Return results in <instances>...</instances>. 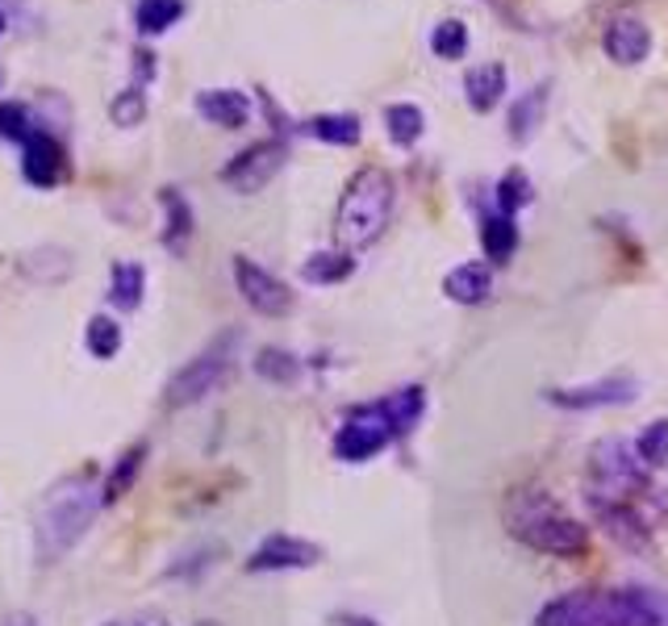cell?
<instances>
[{"instance_id": "cell-1", "label": "cell", "mask_w": 668, "mask_h": 626, "mask_svg": "<svg viewBox=\"0 0 668 626\" xmlns=\"http://www.w3.org/2000/svg\"><path fill=\"white\" fill-rule=\"evenodd\" d=\"M422 410H426L422 384L397 389L368 405H351L343 414V426L335 431V456L343 464H363V459L381 456L389 443H397L401 435H410L418 426Z\"/></svg>"}, {"instance_id": "cell-2", "label": "cell", "mask_w": 668, "mask_h": 626, "mask_svg": "<svg viewBox=\"0 0 668 626\" xmlns=\"http://www.w3.org/2000/svg\"><path fill=\"white\" fill-rule=\"evenodd\" d=\"M105 506V494L93 476H67L42 497L39 513H34V551L42 564H55L63 551H72L88 534L96 513Z\"/></svg>"}, {"instance_id": "cell-3", "label": "cell", "mask_w": 668, "mask_h": 626, "mask_svg": "<svg viewBox=\"0 0 668 626\" xmlns=\"http://www.w3.org/2000/svg\"><path fill=\"white\" fill-rule=\"evenodd\" d=\"M506 531L531 551L560 555V560H576V555L590 551V531L576 522L573 513L560 510V501H552L539 489H518L506 501Z\"/></svg>"}, {"instance_id": "cell-4", "label": "cell", "mask_w": 668, "mask_h": 626, "mask_svg": "<svg viewBox=\"0 0 668 626\" xmlns=\"http://www.w3.org/2000/svg\"><path fill=\"white\" fill-rule=\"evenodd\" d=\"M393 213V180L381 168H363L343 189L339 213H335V238L343 251H363L377 243V234L389 226Z\"/></svg>"}, {"instance_id": "cell-5", "label": "cell", "mask_w": 668, "mask_h": 626, "mask_svg": "<svg viewBox=\"0 0 668 626\" xmlns=\"http://www.w3.org/2000/svg\"><path fill=\"white\" fill-rule=\"evenodd\" d=\"M234 351H238V330H222L210 347H201L163 389V405L168 410H189L197 401H205L230 376L234 368Z\"/></svg>"}, {"instance_id": "cell-6", "label": "cell", "mask_w": 668, "mask_h": 626, "mask_svg": "<svg viewBox=\"0 0 668 626\" xmlns=\"http://www.w3.org/2000/svg\"><path fill=\"white\" fill-rule=\"evenodd\" d=\"M593 506H635V494H648L644 459L623 438H602L590 456Z\"/></svg>"}, {"instance_id": "cell-7", "label": "cell", "mask_w": 668, "mask_h": 626, "mask_svg": "<svg viewBox=\"0 0 668 626\" xmlns=\"http://www.w3.org/2000/svg\"><path fill=\"white\" fill-rule=\"evenodd\" d=\"M234 285L243 293V301L255 309V314H264V318H285L293 314V288L285 280H276L272 272L247 259V255H234Z\"/></svg>"}, {"instance_id": "cell-8", "label": "cell", "mask_w": 668, "mask_h": 626, "mask_svg": "<svg viewBox=\"0 0 668 626\" xmlns=\"http://www.w3.org/2000/svg\"><path fill=\"white\" fill-rule=\"evenodd\" d=\"M280 168H285V142L267 138V142H255L243 155H234L226 168L218 171V180L234 192H259Z\"/></svg>"}, {"instance_id": "cell-9", "label": "cell", "mask_w": 668, "mask_h": 626, "mask_svg": "<svg viewBox=\"0 0 668 626\" xmlns=\"http://www.w3.org/2000/svg\"><path fill=\"white\" fill-rule=\"evenodd\" d=\"M322 564V548L297 534H267L247 555V572H301Z\"/></svg>"}, {"instance_id": "cell-10", "label": "cell", "mask_w": 668, "mask_h": 626, "mask_svg": "<svg viewBox=\"0 0 668 626\" xmlns=\"http://www.w3.org/2000/svg\"><path fill=\"white\" fill-rule=\"evenodd\" d=\"M635 380L630 376H602L593 384H576V389H548V401L560 410H606V405H627L635 401Z\"/></svg>"}, {"instance_id": "cell-11", "label": "cell", "mask_w": 668, "mask_h": 626, "mask_svg": "<svg viewBox=\"0 0 668 626\" xmlns=\"http://www.w3.org/2000/svg\"><path fill=\"white\" fill-rule=\"evenodd\" d=\"M67 171V151L55 134L34 130L25 142V159H21V176L34 184V189H55Z\"/></svg>"}, {"instance_id": "cell-12", "label": "cell", "mask_w": 668, "mask_h": 626, "mask_svg": "<svg viewBox=\"0 0 668 626\" xmlns=\"http://www.w3.org/2000/svg\"><path fill=\"white\" fill-rule=\"evenodd\" d=\"M534 626H597V588L564 593L534 614Z\"/></svg>"}, {"instance_id": "cell-13", "label": "cell", "mask_w": 668, "mask_h": 626, "mask_svg": "<svg viewBox=\"0 0 668 626\" xmlns=\"http://www.w3.org/2000/svg\"><path fill=\"white\" fill-rule=\"evenodd\" d=\"M197 114L210 117L222 130H238V126H247L251 100L238 88H205V93H197Z\"/></svg>"}, {"instance_id": "cell-14", "label": "cell", "mask_w": 668, "mask_h": 626, "mask_svg": "<svg viewBox=\"0 0 668 626\" xmlns=\"http://www.w3.org/2000/svg\"><path fill=\"white\" fill-rule=\"evenodd\" d=\"M159 205H163V247L172 251V255H184L192 238V226H197L189 197L180 189H159Z\"/></svg>"}, {"instance_id": "cell-15", "label": "cell", "mask_w": 668, "mask_h": 626, "mask_svg": "<svg viewBox=\"0 0 668 626\" xmlns=\"http://www.w3.org/2000/svg\"><path fill=\"white\" fill-rule=\"evenodd\" d=\"M606 51H611V59H618V63H639V59L648 55L651 46V34L644 21L635 18H614L611 25H606Z\"/></svg>"}, {"instance_id": "cell-16", "label": "cell", "mask_w": 668, "mask_h": 626, "mask_svg": "<svg viewBox=\"0 0 668 626\" xmlns=\"http://www.w3.org/2000/svg\"><path fill=\"white\" fill-rule=\"evenodd\" d=\"M443 293H447L456 305L489 301V293H494V272H489L485 264H459L456 272H447Z\"/></svg>"}, {"instance_id": "cell-17", "label": "cell", "mask_w": 668, "mask_h": 626, "mask_svg": "<svg viewBox=\"0 0 668 626\" xmlns=\"http://www.w3.org/2000/svg\"><path fill=\"white\" fill-rule=\"evenodd\" d=\"M142 464H147V443H134V447H126V452L117 456V464L109 468V476L100 480L105 506H114V501H121V497L130 494L134 480L142 476Z\"/></svg>"}, {"instance_id": "cell-18", "label": "cell", "mask_w": 668, "mask_h": 626, "mask_svg": "<svg viewBox=\"0 0 668 626\" xmlns=\"http://www.w3.org/2000/svg\"><path fill=\"white\" fill-rule=\"evenodd\" d=\"M351 272H356V259L343 247L318 251V255H309L306 264H301V276H306L309 285H343Z\"/></svg>"}, {"instance_id": "cell-19", "label": "cell", "mask_w": 668, "mask_h": 626, "mask_svg": "<svg viewBox=\"0 0 668 626\" xmlns=\"http://www.w3.org/2000/svg\"><path fill=\"white\" fill-rule=\"evenodd\" d=\"M480 247H485V259H494V264H506V259H510V255L518 251L515 217H506V213H494V217H485V222H480Z\"/></svg>"}, {"instance_id": "cell-20", "label": "cell", "mask_w": 668, "mask_h": 626, "mask_svg": "<svg viewBox=\"0 0 668 626\" xmlns=\"http://www.w3.org/2000/svg\"><path fill=\"white\" fill-rule=\"evenodd\" d=\"M147 297V267L142 264H130V259H121L114 264V280H109V301L117 309H138Z\"/></svg>"}, {"instance_id": "cell-21", "label": "cell", "mask_w": 668, "mask_h": 626, "mask_svg": "<svg viewBox=\"0 0 668 626\" xmlns=\"http://www.w3.org/2000/svg\"><path fill=\"white\" fill-rule=\"evenodd\" d=\"M464 88H468V105H473L477 114H489L497 100H501V93H506V72H501L497 63H485L477 72H468Z\"/></svg>"}, {"instance_id": "cell-22", "label": "cell", "mask_w": 668, "mask_h": 626, "mask_svg": "<svg viewBox=\"0 0 668 626\" xmlns=\"http://www.w3.org/2000/svg\"><path fill=\"white\" fill-rule=\"evenodd\" d=\"M180 18H184V0H138V4H134V25H138V34H147V39L172 30Z\"/></svg>"}, {"instance_id": "cell-23", "label": "cell", "mask_w": 668, "mask_h": 626, "mask_svg": "<svg viewBox=\"0 0 668 626\" xmlns=\"http://www.w3.org/2000/svg\"><path fill=\"white\" fill-rule=\"evenodd\" d=\"M309 134L330 142V147H356L363 130L356 114H318V117H309Z\"/></svg>"}, {"instance_id": "cell-24", "label": "cell", "mask_w": 668, "mask_h": 626, "mask_svg": "<svg viewBox=\"0 0 668 626\" xmlns=\"http://www.w3.org/2000/svg\"><path fill=\"white\" fill-rule=\"evenodd\" d=\"M255 372L267 380V384H297L301 380V360L285 351V347H264L255 356Z\"/></svg>"}, {"instance_id": "cell-25", "label": "cell", "mask_w": 668, "mask_h": 626, "mask_svg": "<svg viewBox=\"0 0 668 626\" xmlns=\"http://www.w3.org/2000/svg\"><path fill=\"white\" fill-rule=\"evenodd\" d=\"M543 105H548V93L543 88H531L527 96H518L510 105V138L515 142H527L534 134V126L543 121Z\"/></svg>"}, {"instance_id": "cell-26", "label": "cell", "mask_w": 668, "mask_h": 626, "mask_svg": "<svg viewBox=\"0 0 668 626\" xmlns=\"http://www.w3.org/2000/svg\"><path fill=\"white\" fill-rule=\"evenodd\" d=\"M84 347H88V356H96V360H114L117 351H121V326H117L109 314H96V318H88V326H84Z\"/></svg>"}, {"instance_id": "cell-27", "label": "cell", "mask_w": 668, "mask_h": 626, "mask_svg": "<svg viewBox=\"0 0 668 626\" xmlns=\"http://www.w3.org/2000/svg\"><path fill=\"white\" fill-rule=\"evenodd\" d=\"M384 126H389V138L397 142V147H414L426 130V117H422L418 105H389L384 109Z\"/></svg>"}, {"instance_id": "cell-28", "label": "cell", "mask_w": 668, "mask_h": 626, "mask_svg": "<svg viewBox=\"0 0 668 626\" xmlns=\"http://www.w3.org/2000/svg\"><path fill=\"white\" fill-rule=\"evenodd\" d=\"M531 197H534V189H531V180H527V171L515 168L497 180V209H501L506 217H515L522 205H531Z\"/></svg>"}, {"instance_id": "cell-29", "label": "cell", "mask_w": 668, "mask_h": 626, "mask_svg": "<svg viewBox=\"0 0 668 626\" xmlns=\"http://www.w3.org/2000/svg\"><path fill=\"white\" fill-rule=\"evenodd\" d=\"M635 456L648 468H665L668 464V417H656L651 426H644V435L635 443Z\"/></svg>"}, {"instance_id": "cell-30", "label": "cell", "mask_w": 668, "mask_h": 626, "mask_svg": "<svg viewBox=\"0 0 668 626\" xmlns=\"http://www.w3.org/2000/svg\"><path fill=\"white\" fill-rule=\"evenodd\" d=\"M30 134H34V121H30V109L21 105V100H0V138L4 142H30Z\"/></svg>"}, {"instance_id": "cell-31", "label": "cell", "mask_w": 668, "mask_h": 626, "mask_svg": "<svg viewBox=\"0 0 668 626\" xmlns=\"http://www.w3.org/2000/svg\"><path fill=\"white\" fill-rule=\"evenodd\" d=\"M109 117H114V126H121V130H130V126H138L142 117H147V93L134 84V88H126V93L114 96V105H109Z\"/></svg>"}, {"instance_id": "cell-32", "label": "cell", "mask_w": 668, "mask_h": 626, "mask_svg": "<svg viewBox=\"0 0 668 626\" xmlns=\"http://www.w3.org/2000/svg\"><path fill=\"white\" fill-rule=\"evenodd\" d=\"M431 46H435V55H443V59L464 55V51H468V30H464V21H443V25H435Z\"/></svg>"}, {"instance_id": "cell-33", "label": "cell", "mask_w": 668, "mask_h": 626, "mask_svg": "<svg viewBox=\"0 0 668 626\" xmlns=\"http://www.w3.org/2000/svg\"><path fill=\"white\" fill-rule=\"evenodd\" d=\"M339 626H381V623H372V618H363V614H343Z\"/></svg>"}, {"instance_id": "cell-34", "label": "cell", "mask_w": 668, "mask_h": 626, "mask_svg": "<svg viewBox=\"0 0 668 626\" xmlns=\"http://www.w3.org/2000/svg\"><path fill=\"white\" fill-rule=\"evenodd\" d=\"M0 626H39V623H34L30 614H9V618H4Z\"/></svg>"}, {"instance_id": "cell-35", "label": "cell", "mask_w": 668, "mask_h": 626, "mask_svg": "<svg viewBox=\"0 0 668 626\" xmlns=\"http://www.w3.org/2000/svg\"><path fill=\"white\" fill-rule=\"evenodd\" d=\"M4 30H9V18H4V9H0V39H4Z\"/></svg>"}, {"instance_id": "cell-36", "label": "cell", "mask_w": 668, "mask_h": 626, "mask_svg": "<svg viewBox=\"0 0 668 626\" xmlns=\"http://www.w3.org/2000/svg\"><path fill=\"white\" fill-rule=\"evenodd\" d=\"M109 626H138V623H109Z\"/></svg>"}, {"instance_id": "cell-37", "label": "cell", "mask_w": 668, "mask_h": 626, "mask_svg": "<svg viewBox=\"0 0 668 626\" xmlns=\"http://www.w3.org/2000/svg\"><path fill=\"white\" fill-rule=\"evenodd\" d=\"M197 626H222V623H197Z\"/></svg>"}, {"instance_id": "cell-38", "label": "cell", "mask_w": 668, "mask_h": 626, "mask_svg": "<svg viewBox=\"0 0 668 626\" xmlns=\"http://www.w3.org/2000/svg\"><path fill=\"white\" fill-rule=\"evenodd\" d=\"M0 88H4V72H0Z\"/></svg>"}]
</instances>
